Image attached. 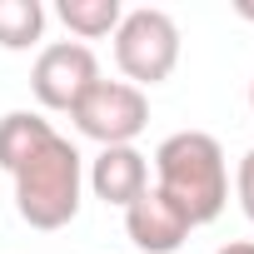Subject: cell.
Listing matches in <instances>:
<instances>
[{
  "label": "cell",
  "instance_id": "6da1fadb",
  "mask_svg": "<svg viewBox=\"0 0 254 254\" xmlns=\"http://www.w3.org/2000/svg\"><path fill=\"white\" fill-rule=\"evenodd\" d=\"M0 170L15 185V214L30 229H65L85 199V155L40 110L0 115Z\"/></svg>",
  "mask_w": 254,
  "mask_h": 254
},
{
  "label": "cell",
  "instance_id": "7a4b0ae2",
  "mask_svg": "<svg viewBox=\"0 0 254 254\" xmlns=\"http://www.w3.org/2000/svg\"><path fill=\"white\" fill-rule=\"evenodd\" d=\"M155 190L199 229V224H214L229 204V160H224V145L204 130H175L160 140L155 160Z\"/></svg>",
  "mask_w": 254,
  "mask_h": 254
},
{
  "label": "cell",
  "instance_id": "3957f363",
  "mask_svg": "<svg viewBox=\"0 0 254 254\" xmlns=\"http://www.w3.org/2000/svg\"><path fill=\"white\" fill-rule=\"evenodd\" d=\"M115 40V65L120 75L130 80L135 90H150L160 80L175 75L180 65V25L170 10L160 5H140V10H125L120 30L110 35Z\"/></svg>",
  "mask_w": 254,
  "mask_h": 254
},
{
  "label": "cell",
  "instance_id": "277c9868",
  "mask_svg": "<svg viewBox=\"0 0 254 254\" xmlns=\"http://www.w3.org/2000/svg\"><path fill=\"white\" fill-rule=\"evenodd\" d=\"M70 120H75V130L85 135V140H95L100 150H110V145H135L140 135H145V125H150V95L145 90H135L130 80H95L90 85V95L70 110Z\"/></svg>",
  "mask_w": 254,
  "mask_h": 254
},
{
  "label": "cell",
  "instance_id": "5b68a950",
  "mask_svg": "<svg viewBox=\"0 0 254 254\" xmlns=\"http://www.w3.org/2000/svg\"><path fill=\"white\" fill-rule=\"evenodd\" d=\"M95 80H100V60L80 40H50L30 65V95L40 100V110H55V115H70Z\"/></svg>",
  "mask_w": 254,
  "mask_h": 254
},
{
  "label": "cell",
  "instance_id": "8992f818",
  "mask_svg": "<svg viewBox=\"0 0 254 254\" xmlns=\"http://www.w3.org/2000/svg\"><path fill=\"white\" fill-rule=\"evenodd\" d=\"M125 234H130V244H135L140 254H180L185 239L194 234V224L150 185L130 209H125Z\"/></svg>",
  "mask_w": 254,
  "mask_h": 254
},
{
  "label": "cell",
  "instance_id": "52a82bcc",
  "mask_svg": "<svg viewBox=\"0 0 254 254\" xmlns=\"http://www.w3.org/2000/svg\"><path fill=\"white\" fill-rule=\"evenodd\" d=\"M85 185L95 190V199L130 209L145 190H150V155H140L135 145H110L85 165Z\"/></svg>",
  "mask_w": 254,
  "mask_h": 254
},
{
  "label": "cell",
  "instance_id": "ba28073f",
  "mask_svg": "<svg viewBox=\"0 0 254 254\" xmlns=\"http://www.w3.org/2000/svg\"><path fill=\"white\" fill-rule=\"evenodd\" d=\"M55 15H60V25L85 45V40H105V35H115L120 20H125V5H120V0H60Z\"/></svg>",
  "mask_w": 254,
  "mask_h": 254
},
{
  "label": "cell",
  "instance_id": "9c48e42d",
  "mask_svg": "<svg viewBox=\"0 0 254 254\" xmlns=\"http://www.w3.org/2000/svg\"><path fill=\"white\" fill-rule=\"evenodd\" d=\"M45 35L40 0H0V50H35Z\"/></svg>",
  "mask_w": 254,
  "mask_h": 254
},
{
  "label": "cell",
  "instance_id": "30bf717a",
  "mask_svg": "<svg viewBox=\"0 0 254 254\" xmlns=\"http://www.w3.org/2000/svg\"><path fill=\"white\" fill-rule=\"evenodd\" d=\"M234 199H239L244 219L254 224V150H244L239 165H234Z\"/></svg>",
  "mask_w": 254,
  "mask_h": 254
},
{
  "label": "cell",
  "instance_id": "8fae6325",
  "mask_svg": "<svg viewBox=\"0 0 254 254\" xmlns=\"http://www.w3.org/2000/svg\"><path fill=\"white\" fill-rule=\"evenodd\" d=\"M214 254H254V239H229V244H219Z\"/></svg>",
  "mask_w": 254,
  "mask_h": 254
},
{
  "label": "cell",
  "instance_id": "7c38bea8",
  "mask_svg": "<svg viewBox=\"0 0 254 254\" xmlns=\"http://www.w3.org/2000/svg\"><path fill=\"white\" fill-rule=\"evenodd\" d=\"M239 15H244V20H254V5H239Z\"/></svg>",
  "mask_w": 254,
  "mask_h": 254
},
{
  "label": "cell",
  "instance_id": "4fadbf2b",
  "mask_svg": "<svg viewBox=\"0 0 254 254\" xmlns=\"http://www.w3.org/2000/svg\"><path fill=\"white\" fill-rule=\"evenodd\" d=\"M249 110H254V80H249Z\"/></svg>",
  "mask_w": 254,
  "mask_h": 254
}]
</instances>
